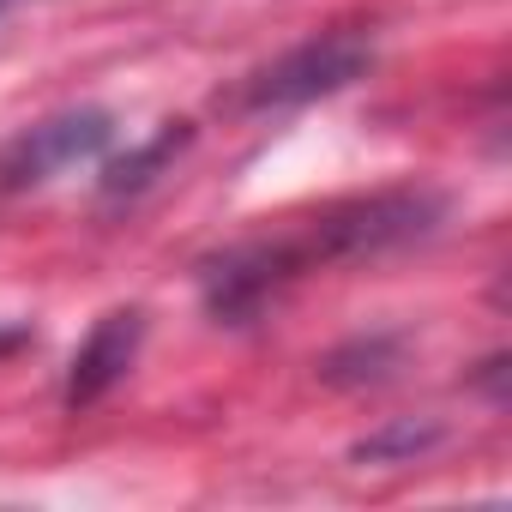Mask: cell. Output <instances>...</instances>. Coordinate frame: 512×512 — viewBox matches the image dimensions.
<instances>
[{
  "mask_svg": "<svg viewBox=\"0 0 512 512\" xmlns=\"http://www.w3.org/2000/svg\"><path fill=\"white\" fill-rule=\"evenodd\" d=\"M446 217V199L434 187H386L368 199H338L320 205L314 217L235 241L229 253L199 272L205 308L229 326H247L266 302H278L296 278L320 272V266H344V260H374V253L410 247L422 235H434V223Z\"/></svg>",
  "mask_w": 512,
  "mask_h": 512,
  "instance_id": "obj_1",
  "label": "cell"
},
{
  "mask_svg": "<svg viewBox=\"0 0 512 512\" xmlns=\"http://www.w3.org/2000/svg\"><path fill=\"white\" fill-rule=\"evenodd\" d=\"M368 67H374V37L368 31H326V37H308L290 55H278L272 67L253 73L241 85V109H253V115L302 109V103H320V97L356 85Z\"/></svg>",
  "mask_w": 512,
  "mask_h": 512,
  "instance_id": "obj_2",
  "label": "cell"
},
{
  "mask_svg": "<svg viewBox=\"0 0 512 512\" xmlns=\"http://www.w3.org/2000/svg\"><path fill=\"white\" fill-rule=\"evenodd\" d=\"M115 139V115L103 109H67V115H49L37 127H25L7 151H0V187L7 193H25V187H43L79 163H97Z\"/></svg>",
  "mask_w": 512,
  "mask_h": 512,
  "instance_id": "obj_3",
  "label": "cell"
},
{
  "mask_svg": "<svg viewBox=\"0 0 512 512\" xmlns=\"http://www.w3.org/2000/svg\"><path fill=\"white\" fill-rule=\"evenodd\" d=\"M139 344H145V314H139V308H115V314H103V320L91 326V338L79 344L73 368H67L61 404L79 416V410H91L97 398H109V392L127 380V368L139 362Z\"/></svg>",
  "mask_w": 512,
  "mask_h": 512,
  "instance_id": "obj_4",
  "label": "cell"
},
{
  "mask_svg": "<svg viewBox=\"0 0 512 512\" xmlns=\"http://www.w3.org/2000/svg\"><path fill=\"white\" fill-rule=\"evenodd\" d=\"M187 139H193V127H187V121H169V127H157L145 145H133L127 157L103 163V193H115V199H121V193H139V187H151V181L163 175V163H169V157H175Z\"/></svg>",
  "mask_w": 512,
  "mask_h": 512,
  "instance_id": "obj_5",
  "label": "cell"
},
{
  "mask_svg": "<svg viewBox=\"0 0 512 512\" xmlns=\"http://www.w3.org/2000/svg\"><path fill=\"white\" fill-rule=\"evenodd\" d=\"M440 422H428V416H404V422H386V428H374L368 440H356V464H410V458H422V452H434L440 446Z\"/></svg>",
  "mask_w": 512,
  "mask_h": 512,
  "instance_id": "obj_6",
  "label": "cell"
},
{
  "mask_svg": "<svg viewBox=\"0 0 512 512\" xmlns=\"http://www.w3.org/2000/svg\"><path fill=\"white\" fill-rule=\"evenodd\" d=\"M7 7H13V0H0V13H7Z\"/></svg>",
  "mask_w": 512,
  "mask_h": 512,
  "instance_id": "obj_7",
  "label": "cell"
}]
</instances>
